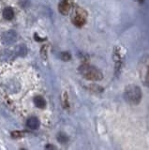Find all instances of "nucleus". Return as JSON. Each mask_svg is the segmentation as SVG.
Instances as JSON below:
<instances>
[{
  "label": "nucleus",
  "mask_w": 149,
  "mask_h": 150,
  "mask_svg": "<svg viewBox=\"0 0 149 150\" xmlns=\"http://www.w3.org/2000/svg\"><path fill=\"white\" fill-rule=\"evenodd\" d=\"M24 135L25 132H23V131H13V132H11V136L13 138H21Z\"/></svg>",
  "instance_id": "obj_12"
},
{
  "label": "nucleus",
  "mask_w": 149,
  "mask_h": 150,
  "mask_svg": "<svg viewBox=\"0 0 149 150\" xmlns=\"http://www.w3.org/2000/svg\"><path fill=\"white\" fill-rule=\"evenodd\" d=\"M69 1H71V0H69Z\"/></svg>",
  "instance_id": "obj_15"
},
{
  "label": "nucleus",
  "mask_w": 149,
  "mask_h": 150,
  "mask_svg": "<svg viewBox=\"0 0 149 150\" xmlns=\"http://www.w3.org/2000/svg\"><path fill=\"white\" fill-rule=\"evenodd\" d=\"M143 1V0H139V2H141V3H142Z\"/></svg>",
  "instance_id": "obj_14"
},
{
  "label": "nucleus",
  "mask_w": 149,
  "mask_h": 150,
  "mask_svg": "<svg viewBox=\"0 0 149 150\" xmlns=\"http://www.w3.org/2000/svg\"><path fill=\"white\" fill-rule=\"evenodd\" d=\"M79 71L83 78L91 81H100L103 78V74L100 70L91 65H82L79 67Z\"/></svg>",
  "instance_id": "obj_2"
},
{
  "label": "nucleus",
  "mask_w": 149,
  "mask_h": 150,
  "mask_svg": "<svg viewBox=\"0 0 149 150\" xmlns=\"http://www.w3.org/2000/svg\"><path fill=\"white\" fill-rule=\"evenodd\" d=\"M71 54H69L68 52H63V53L60 54V58H61L62 60L64 61H68V60H71Z\"/></svg>",
  "instance_id": "obj_11"
},
{
  "label": "nucleus",
  "mask_w": 149,
  "mask_h": 150,
  "mask_svg": "<svg viewBox=\"0 0 149 150\" xmlns=\"http://www.w3.org/2000/svg\"><path fill=\"white\" fill-rule=\"evenodd\" d=\"M46 149H56V147L54 146V145L48 144V145H46Z\"/></svg>",
  "instance_id": "obj_13"
},
{
  "label": "nucleus",
  "mask_w": 149,
  "mask_h": 150,
  "mask_svg": "<svg viewBox=\"0 0 149 150\" xmlns=\"http://www.w3.org/2000/svg\"><path fill=\"white\" fill-rule=\"evenodd\" d=\"M17 40V34L14 31H8L2 35V42L5 44H11Z\"/></svg>",
  "instance_id": "obj_5"
},
{
  "label": "nucleus",
  "mask_w": 149,
  "mask_h": 150,
  "mask_svg": "<svg viewBox=\"0 0 149 150\" xmlns=\"http://www.w3.org/2000/svg\"><path fill=\"white\" fill-rule=\"evenodd\" d=\"M71 7V2L69 0H62L58 5V9L60 13H62L63 15H66V14L68 13Z\"/></svg>",
  "instance_id": "obj_6"
},
{
  "label": "nucleus",
  "mask_w": 149,
  "mask_h": 150,
  "mask_svg": "<svg viewBox=\"0 0 149 150\" xmlns=\"http://www.w3.org/2000/svg\"><path fill=\"white\" fill-rule=\"evenodd\" d=\"M87 19V12L82 8H76L74 9L71 21L74 23V25H76L78 27L83 26L86 23Z\"/></svg>",
  "instance_id": "obj_4"
},
{
  "label": "nucleus",
  "mask_w": 149,
  "mask_h": 150,
  "mask_svg": "<svg viewBox=\"0 0 149 150\" xmlns=\"http://www.w3.org/2000/svg\"><path fill=\"white\" fill-rule=\"evenodd\" d=\"M34 103H35V105L37 107L40 108V109H43V108H45V106H46V101L44 100V98L41 97V96H37V97H35V98H34Z\"/></svg>",
  "instance_id": "obj_8"
},
{
  "label": "nucleus",
  "mask_w": 149,
  "mask_h": 150,
  "mask_svg": "<svg viewBox=\"0 0 149 150\" xmlns=\"http://www.w3.org/2000/svg\"><path fill=\"white\" fill-rule=\"evenodd\" d=\"M57 140L60 144H65L68 142V137L66 134L64 133H59L58 136H57Z\"/></svg>",
  "instance_id": "obj_10"
},
{
  "label": "nucleus",
  "mask_w": 149,
  "mask_h": 150,
  "mask_svg": "<svg viewBox=\"0 0 149 150\" xmlns=\"http://www.w3.org/2000/svg\"><path fill=\"white\" fill-rule=\"evenodd\" d=\"M3 17L8 21L12 20L13 17H14V11H13V9L11 8H10V7L6 8L3 11Z\"/></svg>",
  "instance_id": "obj_9"
},
{
  "label": "nucleus",
  "mask_w": 149,
  "mask_h": 150,
  "mask_svg": "<svg viewBox=\"0 0 149 150\" xmlns=\"http://www.w3.org/2000/svg\"><path fill=\"white\" fill-rule=\"evenodd\" d=\"M138 71L142 83L145 86H149V55L145 54L140 60Z\"/></svg>",
  "instance_id": "obj_3"
},
{
  "label": "nucleus",
  "mask_w": 149,
  "mask_h": 150,
  "mask_svg": "<svg viewBox=\"0 0 149 150\" xmlns=\"http://www.w3.org/2000/svg\"><path fill=\"white\" fill-rule=\"evenodd\" d=\"M142 90L138 86L129 84L125 88L124 98L126 101L131 105H138L142 100Z\"/></svg>",
  "instance_id": "obj_1"
},
{
  "label": "nucleus",
  "mask_w": 149,
  "mask_h": 150,
  "mask_svg": "<svg viewBox=\"0 0 149 150\" xmlns=\"http://www.w3.org/2000/svg\"><path fill=\"white\" fill-rule=\"evenodd\" d=\"M26 126H27V128H29L31 129H39V127H40V120L34 116L29 117L26 121Z\"/></svg>",
  "instance_id": "obj_7"
}]
</instances>
